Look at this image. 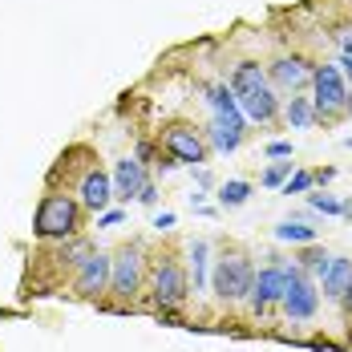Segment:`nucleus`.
I'll return each instance as SVG.
<instances>
[{"mask_svg":"<svg viewBox=\"0 0 352 352\" xmlns=\"http://www.w3.org/2000/svg\"><path fill=\"white\" fill-rule=\"evenodd\" d=\"M81 227V207L69 195H45L33 219V235L36 239H65Z\"/></svg>","mask_w":352,"mask_h":352,"instance_id":"nucleus-2","label":"nucleus"},{"mask_svg":"<svg viewBox=\"0 0 352 352\" xmlns=\"http://www.w3.org/2000/svg\"><path fill=\"white\" fill-rule=\"evenodd\" d=\"M272 77H276V85H283V89H296V85H304V81L312 77V69H308L300 57H283V61L272 65Z\"/></svg>","mask_w":352,"mask_h":352,"instance_id":"nucleus-14","label":"nucleus"},{"mask_svg":"<svg viewBox=\"0 0 352 352\" xmlns=\"http://www.w3.org/2000/svg\"><path fill=\"white\" fill-rule=\"evenodd\" d=\"M320 283H324V296L344 300V292H349V283H352V259L328 255V263H324V272H320Z\"/></svg>","mask_w":352,"mask_h":352,"instance_id":"nucleus-11","label":"nucleus"},{"mask_svg":"<svg viewBox=\"0 0 352 352\" xmlns=\"http://www.w3.org/2000/svg\"><path fill=\"white\" fill-rule=\"evenodd\" d=\"M312 207L324 214H344V203L340 199H332V195H312Z\"/></svg>","mask_w":352,"mask_h":352,"instance_id":"nucleus-19","label":"nucleus"},{"mask_svg":"<svg viewBox=\"0 0 352 352\" xmlns=\"http://www.w3.org/2000/svg\"><path fill=\"white\" fill-rule=\"evenodd\" d=\"M267 158H292V142H272L267 146Z\"/></svg>","mask_w":352,"mask_h":352,"instance_id":"nucleus-23","label":"nucleus"},{"mask_svg":"<svg viewBox=\"0 0 352 352\" xmlns=\"http://www.w3.org/2000/svg\"><path fill=\"white\" fill-rule=\"evenodd\" d=\"M154 300L162 308H175L186 300V272L178 267L175 259H158L154 263Z\"/></svg>","mask_w":352,"mask_h":352,"instance_id":"nucleus-7","label":"nucleus"},{"mask_svg":"<svg viewBox=\"0 0 352 352\" xmlns=\"http://www.w3.org/2000/svg\"><path fill=\"white\" fill-rule=\"evenodd\" d=\"M340 65H344V73H349V77H352V49H349V53H344V61H340Z\"/></svg>","mask_w":352,"mask_h":352,"instance_id":"nucleus-27","label":"nucleus"},{"mask_svg":"<svg viewBox=\"0 0 352 352\" xmlns=\"http://www.w3.org/2000/svg\"><path fill=\"white\" fill-rule=\"evenodd\" d=\"M287 175H292V162H276V166L263 170V186H280Z\"/></svg>","mask_w":352,"mask_h":352,"instance_id":"nucleus-20","label":"nucleus"},{"mask_svg":"<svg viewBox=\"0 0 352 352\" xmlns=\"http://www.w3.org/2000/svg\"><path fill=\"white\" fill-rule=\"evenodd\" d=\"M109 287H113V296L134 300V292L142 287V247L138 243L122 247V251L109 259Z\"/></svg>","mask_w":352,"mask_h":352,"instance_id":"nucleus-4","label":"nucleus"},{"mask_svg":"<svg viewBox=\"0 0 352 352\" xmlns=\"http://www.w3.org/2000/svg\"><path fill=\"white\" fill-rule=\"evenodd\" d=\"M190 255H195V287H199V283H203V259H207V243H195V251H190Z\"/></svg>","mask_w":352,"mask_h":352,"instance_id":"nucleus-22","label":"nucleus"},{"mask_svg":"<svg viewBox=\"0 0 352 352\" xmlns=\"http://www.w3.org/2000/svg\"><path fill=\"white\" fill-rule=\"evenodd\" d=\"M300 259H304V267H312V272H324V263H328V255H324L320 247H312V251H304Z\"/></svg>","mask_w":352,"mask_h":352,"instance_id":"nucleus-21","label":"nucleus"},{"mask_svg":"<svg viewBox=\"0 0 352 352\" xmlns=\"http://www.w3.org/2000/svg\"><path fill=\"white\" fill-rule=\"evenodd\" d=\"M109 199H113V182H109L106 170H89V175L81 178V203L89 211H106Z\"/></svg>","mask_w":352,"mask_h":352,"instance_id":"nucleus-12","label":"nucleus"},{"mask_svg":"<svg viewBox=\"0 0 352 352\" xmlns=\"http://www.w3.org/2000/svg\"><path fill=\"white\" fill-rule=\"evenodd\" d=\"M118 223H122V211H106L98 219V227H118Z\"/></svg>","mask_w":352,"mask_h":352,"instance_id":"nucleus-25","label":"nucleus"},{"mask_svg":"<svg viewBox=\"0 0 352 352\" xmlns=\"http://www.w3.org/2000/svg\"><path fill=\"white\" fill-rule=\"evenodd\" d=\"M154 227H175V214H170V211L158 214V219H154Z\"/></svg>","mask_w":352,"mask_h":352,"instance_id":"nucleus-26","label":"nucleus"},{"mask_svg":"<svg viewBox=\"0 0 352 352\" xmlns=\"http://www.w3.org/2000/svg\"><path fill=\"white\" fill-rule=\"evenodd\" d=\"M81 263V272H77V292L81 296H102L109 287V255H102V251H94V255H85V259H77Z\"/></svg>","mask_w":352,"mask_h":352,"instance_id":"nucleus-9","label":"nucleus"},{"mask_svg":"<svg viewBox=\"0 0 352 352\" xmlns=\"http://www.w3.org/2000/svg\"><path fill=\"white\" fill-rule=\"evenodd\" d=\"M154 199H158V190H154V182L146 178V186L138 190V203H154Z\"/></svg>","mask_w":352,"mask_h":352,"instance_id":"nucleus-24","label":"nucleus"},{"mask_svg":"<svg viewBox=\"0 0 352 352\" xmlns=\"http://www.w3.org/2000/svg\"><path fill=\"white\" fill-rule=\"evenodd\" d=\"M276 239H283V243H312V239H316V227H304V223H280V227H276Z\"/></svg>","mask_w":352,"mask_h":352,"instance_id":"nucleus-15","label":"nucleus"},{"mask_svg":"<svg viewBox=\"0 0 352 352\" xmlns=\"http://www.w3.org/2000/svg\"><path fill=\"white\" fill-rule=\"evenodd\" d=\"M287 272V287H283V312L292 320H308L316 312V287L304 280V272L300 267H283Z\"/></svg>","mask_w":352,"mask_h":352,"instance_id":"nucleus-6","label":"nucleus"},{"mask_svg":"<svg viewBox=\"0 0 352 352\" xmlns=\"http://www.w3.org/2000/svg\"><path fill=\"white\" fill-rule=\"evenodd\" d=\"M312 85H316V109L320 113L340 109L344 106V98H349V89H344V81H340V69H336V65H320V69H312Z\"/></svg>","mask_w":352,"mask_h":352,"instance_id":"nucleus-8","label":"nucleus"},{"mask_svg":"<svg viewBox=\"0 0 352 352\" xmlns=\"http://www.w3.org/2000/svg\"><path fill=\"white\" fill-rule=\"evenodd\" d=\"M247 195H251L247 182H223V186H219V203H223V207H243Z\"/></svg>","mask_w":352,"mask_h":352,"instance_id":"nucleus-16","label":"nucleus"},{"mask_svg":"<svg viewBox=\"0 0 352 352\" xmlns=\"http://www.w3.org/2000/svg\"><path fill=\"white\" fill-rule=\"evenodd\" d=\"M287 126H292V130H308V126H312V106H308L304 98H292V106H287Z\"/></svg>","mask_w":352,"mask_h":352,"instance_id":"nucleus-17","label":"nucleus"},{"mask_svg":"<svg viewBox=\"0 0 352 352\" xmlns=\"http://www.w3.org/2000/svg\"><path fill=\"white\" fill-rule=\"evenodd\" d=\"M312 182H316V178L308 175V170H300V175H292L287 182H283V195H304V190H308Z\"/></svg>","mask_w":352,"mask_h":352,"instance_id":"nucleus-18","label":"nucleus"},{"mask_svg":"<svg viewBox=\"0 0 352 352\" xmlns=\"http://www.w3.org/2000/svg\"><path fill=\"white\" fill-rule=\"evenodd\" d=\"M251 280H255V272H251V263L243 255H223L219 267H214L219 300H243V296H251Z\"/></svg>","mask_w":352,"mask_h":352,"instance_id":"nucleus-3","label":"nucleus"},{"mask_svg":"<svg viewBox=\"0 0 352 352\" xmlns=\"http://www.w3.org/2000/svg\"><path fill=\"white\" fill-rule=\"evenodd\" d=\"M162 142H166V150L175 154L178 162H190V166L207 162V142H203V134H199L195 126H186V122H175V126H166Z\"/></svg>","mask_w":352,"mask_h":352,"instance_id":"nucleus-5","label":"nucleus"},{"mask_svg":"<svg viewBox=\"0 0 352 352\" xmlns=\"http://www.w3.org/2000/svg\"><path fill=\"white\" fill-rule=\"evenodd\" d=\"M146 186V170H142L138 158H122L118 170H113V199H130Z\"/></svg>","mask_w":352,"mask_h":352,"instance_id":"nucleus-13","label":"nucleus"},{"mask_svg":"<svg viewBox=\"0 0 352 352\" xmlns=\"http://www.w3.org/2000/svg\"><path fill=\"white\" fill-rule=\"evenodd\" d=\"M344 300H349V308H352V283H349V292H344Z\"/></svg>","mask_w":352,"mask_h":352,"instance_id":"nucleus-28","label":"nucleus"},{"mask_svg":"<svg viewBox=\"0 0 352 352\" xmlns=\"http://www.w3.org/2000/svg\"><path fill=\"white\" fill-rule=\"evenodd\" d=\"M344 106H349V113H352V94H349V98H344Z\"/></svg>","mask_w":352,"mask_h":352,"instance_id":"nucleus-29","label":"nucleus"},{"mask_svg":"<svg viewBox=\"0 0 352 352\" xmlns=\"http://www.w3.org/2000/svg\"><path fill=\"white\" fill-rule=\"evenodd\" d=\"M283 287H287V272L283 267H263L251 280V304H255V312H263L267 304L283 300Z\"/></svg>","mask_w":352,"mask_h":352,"instance_id":"nucleus-10","label":"nucleus"},{"mask_svg":"<svg viewBox=\"0 0 352 352\" xmlns=\"http://www.w3.org/2000/svg\"><path fill=\"white\" fill-rule=\"evenodd\" d=\"M231 94H235V102H239V109H243V118H251V122L276 118V94L267 89V77H263V69H259L255 61L235 65Z\"/></svg>","mask_w":352,"mask_h":352,"instance_id":"nucleus-1","label":"nucleus"}]
</instances>
